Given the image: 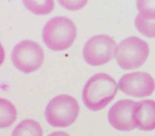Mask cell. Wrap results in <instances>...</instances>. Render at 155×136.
Segmentation results:
<instances>
[{
	"label": "cell",
	"mask_w": 155,
	"mask_h": 136,
	"mask_svg": "<svg viewBox=\"0 0 155 136\" xmlns=\"http://www.w3.org/2000/svg\"><path fill=\"white\" fill-rule=\"evenodd\" d=\"M118 84L107 74H97L91 77L84 85L82 99L88 110L97 112L104 108L115 98Z\"/></svg>",
	"instance_id": "1"
},
{
	"label": "cell",
	"mask_w": 155,
	"mask_h": 136,
	"mask_svg": "<svg viewBox=\"0 0 155 136\" xmlns=\"http://www.w3.org/2000/svg\"><path fill=\"white\" fill-rule=\"evenodd\" d=\"M43 41L49 49L63 51L70 47L77 37L74 22L65 16H56L47 22L43 28Z\"/></svg>",
	"instance_id": "2"
},
{
	"label": "cell",
	"mask_w": 155,
	"mask_h": 136,
	"mask_svg": "<svg viewBox=\"0 0 155 136\" xmlns=\"http://www.w3.org/2000/svg\"><path fill=\"white\" fill-rule=\"evenodd\" d=\"M80 106L69 95H58L47 104L45 117L47 122L54 128H67L78 118Z\"/></svg>",
	"instance_id": "3"
},
{
	"label": "cell",
	"mask_w": 155,
	"mask_h": 136,
	"mask_svg": "<svg viewBox=\"0 0 155 136\" xmlns=\"http://www.w3.org/2000/svg\"><path fill=\"white\" fill-rule=\"evenodd\" d=\"M150 48L148 43L136 36L123 39L117 45L115 58L120 68L131 70L139 68L148 60Z\"/></svg>",
	"instance_id": "4"
},
{
	"label": "cell",
	"mask_w": 155,
	"mask_h": 136,
	"mask_svg": "<svg viewBox=\"0 0 155 136\" xmlns=\"http://www.w3.org/2000/svg\"><path fill=\"white\" fill-rule=\"evenodd\" d=\"M11 58L18 70L25 74H31L43 65L44 50L37 43L27 39L18 43L13 48Z\"/></svg>",
	"instance_id": "5"
},
{
	"label": "cell",
	"mask_w": 155,
	"mask_h": 136,
	"mask_svg": "<svg viewBox=\"0 0 155 136\" xmlns=\"http://www.w3.org/2000/svg\"><path fill=\"white\" fill-rule=\"evenodd\" d=\"M117 44L106 34L91 37L83 48V58L91 66H101L115 58Z\"/></svg>",
	"instance_id": "6"
},
{
	"label": "cell",
	"mask_w": 155,
	"mask_h": 136,
	"mask_svg": "<svg viewBox=\"0 0 155 136\" xmlns=\"http://www.w3.org/2000/svg\"><path fill=\"white\" fill-rule=\"evenodd\" d=\"M118 88L125 95L132 97H148L155 91V81L147 72H132L121 77L118 82Z\"/></svg>",
	"instance_id": "7"
},
{
	"label": "cell",
	"mask_w": 155,
	"mask_h": 136,
	"mask_svg": "<svg viewBox=\"0 0 155 136\" xmlns=\"http://www.w3.org/2000/svg\"><path fill=\"white\" fill-rule=\"evenodd\" d=\"M135 101L130 99L120 100L110 108L107 114L108 122L119 131H132L136 129L133 121V108Z\"/></svg>",
	"instance_id": "8"
},
{
	"label": "cell",
	"mask_w": 155,
	"mask_h": 136,
	"mask_svg": "<svg viewBox=\"0 0 155 136\" xmlns=\"http://www.w3.org/2000/svg\"><path fill=\"white\" fill-rule=\"evenodd\" d=\"M133 121L137 129L152 131L155 129V101L142 100L135 102L133 108Z\"/></svg>",
	"instance_id": "9"
},
{
	"label": "cell",
	"mask_w": 155,
	"mask_h": 136,
	"mask_svg": "<svg viewBox=\"0 0 155 136\" xmlns=\"http://www.w3.org/2000/svg\"><path fill=\"white\" fill-rule=\"evenodd\" d=\"M135 27L138 32L150 38L155 37V13L138 12L135 18Z\"/></svg>",
	"instance_id": "10"
},
{
	"label": "cell",
	"mask_w": 155,
	"mask_h": 136,
	"mask_svg": "<svg viewBox=\"0 0 155 136\" xmlns=\"http://www.w3.org/2000/svg\"><path fill=\"white\" fill-rule=\"evenodd\" d=\"M17 111L11 101L0 98V129L9 128L15 122Z\"/></svg>",
	"instance_id": "11"
},
{
	"label": "cell",
	"mask_w": 155,
	"mask_h": 136,
	"mask_svg": "<svg viewBox=\"0 0 155 136\" xmlns=\"http://www.w3.org/2000/svg\"><path fill=\"white\" fill-rule=\"evenodd\" d=\"M12 136H43V129L37 121L25 119L13 130Z\"/></svg>",
	"instance_id": "12"
},
{
	"label": "cell",
	"mask_w": 155,
	"mask_h": 136,
	"mask_svg": "<svg viewBox=\"0 0 155 136\" xmlns=\"http://www.w3.org/2000/svg\"><path fill=\"white\" fill-rule=\"evenodd\" d=\"M22 3L35 15H47L54 9V0H22Z\"/></svg>",
	"instance_id": "13"
},
{
	"label": "cell",
	"mask_w": 155,
	"mask_h": 136,
	"mask_svg": "<svg viewBox=\"0 0 155 136\" xmlns=\"http://www.w3.org/2000/svg\"><path fill=\"white\" fill-rule=\"evenodd\" d=\"M58 1L64 9L69 11H78L83 9L88 0H58Z\"/></svg>",
	"instance_id": "14"
},
{
	"label": "cell",
	"mask_w": 155,
	"mask_h": 136,
	"mask_svg": "<svg viewBox=\"0 0 155 136\" xmlns=\"http://www.w3.org/2000/svg\"><path fill=\"white\" fill-rule=\"evenodd\" d=\"M138 12H151L155 13V0H136Z\"/></svg>",
	"instance_id": "15"
},
{
	"label": "cell",
	"mask_w": 155,
	"mask_h": 136,
	"mask_svg": "<svg viewBox=\"0 0 155 136\" xmlns=\"http://www.w3.org/2000/svg\"><path fill=\"white\" fill-rule=\"evenodd\" d=\"M5 58V49H3V46L0 43V65H2L3 61Z\"/></svg>",
	"instance_id": "16"
},
{
	"label": "cell",
	"mask_w": 155,
	"mask_h": 136,
	"mask_svg": "<svg viewBox=\"0 0 155 136\" xmlns=\"http://www.w3.org/2000/svg\"><path fill=\"white\" fill-rule=\"evenodd\" d=\"M48 136H69L67 133H65V132H53V133L49 134Z\"/></svg>",
	"instance_id": "17"
}]
</instances>
